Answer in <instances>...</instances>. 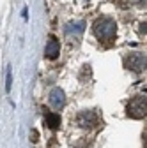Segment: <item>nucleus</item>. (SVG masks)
I'll return each instance as SVG.
<instances>
[{"mask_svg": "<svg viewBox=\"0 0 147 148\" xmlns=\"http://www.w3.org/2000/svg\"><path fill=\"white\" fill-rule=\"evenodd\" d=\"M11 86H12V74H11V69L7 71V83H6V90L11 92Z\"/></svg>", "mask_w": 147, "mask_h": 148, "instance_id": "9", "label": "nucleus"}, {"mask_svg": "<svg viewBox=\"0 0 147 148\" xmlns=\"http://www.w3.org/2000/svg\"><path fill=\"white\" fill-rule=\"evenodd\" d=\"M30 139H32L34 143H37V139H39V132L35 131V129H32V131H30Z\"/></svg>", "mask_w": 147, "mask_h": 148, "instance_id": "10", "label": "nucleus"}, {"mask_svg": "<svg viewBox=\"0 0 147 148\" xmlns=\"http://www.w3.org/2000/svg\"><path fill=\"white\" fill-rule=\"evenodd\" d=\"M126 113H128V116L137 118V120L145 118V97H142V95L133 97L126 106Z\"/></svg>", "mask_w": 147, "mask_h": 148, "instance_id": "2", "label": "nucleus"}, {"mask_svg": "<svg viewBox=\"0 0 147 148\" xmlns=\"http://www.w3.org/2000/svg\"><path fill=\"white\" fill-rule=\"evenodd\" d=\"M60 53V44H59V39L55 35H48V41H46V46H44V57L48 60H55Z\"/></svg>", "mask_w": 147, "mask_h": 148, "instance_id": "4", "label": "nucleus"}, {"mask_svg": "<svg viewBox=\"0 0 147 148\" xmlns=\"http://www.w3.org/2000/svg\"><path fill=\"white\" fill-rule=\"evenodd\" d=\"M92 30L99 41H114V37L117 34V23L108 16H101L94 21Z\"/></svg>", "mask_w": 147, "mask_h": 148, "instance_id": "1", "label": "nucleus"}, {"mask_svg": "<svg viewBox=\"0 0 147 148\" xmlns=\"http://www.w3.org/2000/svg\"><path fill=\"white\" fill-rule=\"evenodd\" d=\"M50 102H51L53 108H57V109H62V108H64V104H66V95H64L62 88L55 86V88L50 92Z\"/></svg>", "mask_w": 147, "mask_h": 148, "instance_id": "6", "label": "nucleus"}, {"mask_svg": "<svg viewBox=\"0 0 147 148\" xmlns=\"http://www.w3.org/2000/svg\"><path fill=\"white\" fill-rule=\"evenodd\" d=\"M124 65L126 69H130L133 72H142L145 69V55L144 53H128L126 58H124Z\"/></svg>", "mask_w": 147, "mask_h": 148, "instance_id": "3", "label": "nucleus"}, {"mask_svg": "<svg viewBox=\"0 0 147 148\" xmlns=\"http://www.w3.org/2000/svg\"><path fill=\"white\" fill-rule=\"evenodd\" d=\"M83 23L80 21V23H69L67 27H66V35L67 37H71L73 35V39H78V37L82 35V32H83Z\"/></svg>", "mask_w": 147, "mask_h": 148, "instance_id": "8", "label": "nucleus"}, {"mask_svg": "<svg viewBox=\"0 0 147 148\" xmlns=\"http://www.w3.org/2000/svg\"><path fill=\"white\" fill-rule=\"evenodd\" d=\"M76 122H78L80 127H89L90 129V127L98 125V115L94 113V111H90V109H85L76 116Z\"/></svg>", "mask_w": 147, "mask_h": 148, "instance_id": "5", "label": "nucleus"}, {"mask_svg": "<svg viewBox=\"0 0 147 148\" xmlns=\"http://www.w3.org/2000/svg\"><path fill=\"white\" fill-rule=\"evenodd\" d=\"M44 122H46V125L51 129V131H57V129L60 127V116L57 113H51V111H46L44 113Z\"/></svg>", "mask_w": 147, "mask_h": 148, "instance_id": "7", "label": "nucleus"}]
</instances>
